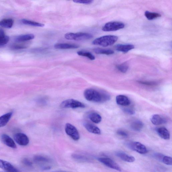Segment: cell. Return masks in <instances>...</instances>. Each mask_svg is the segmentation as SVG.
<instances>
[{
  "mask_svg": "<svg viewBox=\"0 0 172 172\" xmlns=\"http://www.w3.org/2000/svg\"><path fill=\"white\" fill-rule=\"evenodd\" d=\"M84 96L87 100L96 102H103L110 98L107 94L91 89L86 90L84 91Z\"/></svg>",
  "mask_w": 172,
  "mask_h": 172,
  "instance_id": "cell-1",
  "label": "cell"
},
{
  "mask_svg": "<svg viewBox=\"0 0 172 172\" xmlns=\"http://www.w3.org/2000/svg\"><path fill=\"white\" fill-rule=\"evenodd\" d=\"M118 36L115 35H108L102 36L97 38L93 42V44L100 46L103 47L111 46L118 41Z\"/></svg>",
  "mask_w": 172,
  "mask_h": 172,
  "instance_id": "cell-2",
  "label": "cell"
},
{
  "mask_svg": "<svg viewBox=\"0 0 172 172\" xmlns=\"http://www.w3.org/2000/svg\"><path fill=\"white\" fill-rule=\"evenodd\" d=\"M93 36L89 33L79 32L77 33H67L65 35L66 39L76 41H83L92 38Z\"/></svg>",
  "mask_w": 172,
  "mask_h": 172,
  "instance_id": "cell-3",
  "label": "cell"
},
{
  "mask_svg": "<svg viewBox=\"0 0 172 172\" xmlns=\"http://www.w3.org/2000/svg\"><path fill=\"white\" fill-rule=\"evenodd\" d=\"M60 107L62 108H84L85 107V105L81 102L70 99L62 102L61 104Z\"/></svg>",
  "mask_w": 172,
  "mask_h": 172,
  "instance_id": "cell-4",
  "label": "cell"
},
{
  "mask_svg": "<svg viewBox=\"0 0 172 172\" xmlns=\"http://www.w3.org/2000/svg\"><path fill=\"white\" fill-rule=\"evenodd\" d=\"M125 27V25L121 22H111L106 23L102 27V30L105 32L118 30Z\"/></svg>",
  "mask_w": 172,
  "mask_h": 172,
  "instance_id": "cell-5",
  "label": "cell"
},
{
  "mask_svg": "<svg viewBox=\"0 0 172 172\" xmlns=\"http://www.w3.org/2000/svg\"><path fill=\"white\" fill-rule=\"evenodd\" d=\"M65 130L66 133L72 138L73 140L77 141L80 138V135L76 128L70 123L66 124Z\"/></svg>",
  "mask_w": 172,
  "mask_h": 172,
  "instance_id": "cell-6",
  "label": "cell"
},
{
  "mask_svg": "<svg viewBox=\"0 0 172 172\" xmlns=\"http://www.w3.org/2000/svg\"><path fill=\"white\" fill-rule=\"evenodd\" d=\"M98 161L106 166L119 171H121V168L115 162L110 158H100Z\"/></svg>",
  "mask_w": 172,
  "mask_h": 172,
  "instance_id": "cell-7",
  "label": "cell"
},
{
  "mask_svg": "<svg viewBox=\"0 0 172 172\" xmlns=\"http://www.w3.org/2000/svg\"><path fill=\"white\" fill-rule=\"evenodd\" d=\"M129 146L131 149L141 154H145L148 152L146 146L140 142H131L129 143Z\"/></svg>",
  "mask_w": 172,
  "mask_h": 172,
  "instance_id": "cell-8",
  "label": "cell"
},
{
  "mask_svg": "<svg viewBox=\"0 0 172 172\" xmlns=\"http://www.w3.org/2000/svg\"><path fill=\"white\" fill-rule=\"evenodd\" d=\"M14 140L21 146H26L28 145L29 140L27 135L23 133H18L14 136Z\"/></svg>",
  "mask_w": 172,
  "mask_h": 172,
  "instance_id": "cell-9",
  "label": "cell"
},
{
  "mask_svg": "<svg viewBox=\"0 0 172 172\" xmlns=\"http://www.w3.org/2000/svg\"><path fill=\"white\" fill-rule=\"evenodd\" d=\"M0 168L8 172H19V170L11 164L1 159H0Z\"/></svg>",
  "mask_w": 172,
  "mask_h": 172,
  "instance_id": "cell-10",
  "label": "cell"
},
{
  "mask_svg": "<svg viewBox=\"0 0 172 172\" xmlns=\"http://www.w3.org/2000/svg\"><path fill=\"white\" fill-rule=\"evenodd\" d=\"M151 121L152 123L155 125H159L166 123L167 122V120L166 117L158 114L153 115L152 117Z\"/></svg>",
  "mask_w": 172,
  "mask_h": 172,
  "instance_id": "cell-11",
  "label": "cell"
},
{
  "mask_svg": "<svg viewBox=\"0 0 172 172\" xmlns=\"http://www.w3.org/2000/svg\"><path fill=\"white\" fill-rule=\"evenodd\" d=\"M1 140L3 143L8 147L13 149L17 148V146L12 139L9 135L3 134L1 136Z\"/></svg>",
  "mask_w": 172,
  "mask_h": 172,
  "instance_id": "cell-12",
  "label": "cell"
},
{
  "mask_svg": "<svg viewBox=\"0 0 172 172\" xmlns=\"http://www.w3.org/2000/svg\"><path fill=\"white\" fill-rule=\"evenodd\" d=\"M116 102L118 105L127 106H129L131 102L129 98L123 95H119L116 97Z\"/></svg>",
  "mask_w": 172,
  "mask_h": 172,
  "instance_id": "cell-13",
  "label": "cell"
},
{
  "mask_svg": "<svg viewBox=\"0 0 172 172\" xmlns=\"http://www.w3.org/2000/svg\"><path fill=\"white\" fill-rule=\"evenodd\" d=\"M86 129L90 133L94 134H101V131L99 129L92 124L89 122H85L83 124Z\"/></svg>",
  "mask_w": 172,
  "mask_h": 172,
  "instance_id": "cell-14",
  "label": "cell"
},
{
  "mask_svg": "<svg viewBox=\"0 0 172 172\" xmlns=\"http://www.w3.org/2000/svg\"><path fill=\"white\" fill-rule=\"evenodd\" d=\"M54 48L58 49H78L79 46L68 43H57L54 45Z\"/></svg>",
  "mask_w": 172,
  "mask_h": 172,
  "instance_id": "cell-15",
  "label": "cell"
},
{
  "mask_svg": "<svg viewBox=\"0 0 172 172\" xmlns=\"http://www.w3.org/2000/svg\"><path fill=\"white\" fill-rule=\"evenodd\" d=\"M157 133L159 136L164 140H169L170 138L169 131L164 127H161L157 130Z\"/></svg>",
  "mask_w": 172,
  "mask_h": 172,
  "instance_id": "cell-16",
  "label": "cell"
},
{
  "mask_svg": "<svg viewBox=\"0 0 172 172\" xmlns=\"http://www.w3.org/2000/svg\"><path fill=\"white\" fill-rule=\"evenodd\" d=\"M134 46L133 45L131 44H119L117 45L116 46V49L117 50L124 53H126L129 51L134 49Z\"/></svg>",
  "mask_w": 172,
  "mask_h": 172,
  "instance_id": "cell-17",
  "label": "cell"
},
{
  "mask_svg": "<svg viewBox=\"0 0 172 172\" xmlns=\"http://www.w3.org/2000/svg\"><path fill=\"white\" fill-rule=\"evenodd\" d=\"M116 155L123 161L128 162H134L135 160L133 156L128 155L126 153L122 152L117 153Z\"/></svg>",
  "mask_w": 172,
  "mask_h": 172,
  "instance_id": "cell-18",
  "label": "cell"
},
{
  "mask_svg": "<svg viewBox=\"0 0 172 172\" xmlns=\"http://www.w3.org/2000/svg\"><path fill=\"white\" fill-rule=\"evenodd\" d=\"M13 114L12 112H9L0 117V127L6 125Z\"/></svg>",
  "mask_w": 172,
  "mask_h": 172,
  "instance_id": "cell-19",
  "label": "cell"
},
{
  "mask_svg": "<svg viewBox=\"0 0 172 172\" xmlns=\"http://www.w3.org/2000/svg\"><path fill=\"white\" fill-rule=\"evenodd\" d=\"M131 129L135 131H140L143 128L144 124L141 121L135 120L131 123Z\"/></svg>",
  "mask_w": 172,
  "mask_h": 172,
  "instance_id": "cell-20",
  "label": "cell"
},
{
  "mask_svg": "<svg viewBox=\"0 0 172 172\" xmlns=\"http://www.w3.org/2000/svg\"><path fill=\"white\" fill-rule=\"evenodd\" d=\"M35 38L34 35L27 34L17 36L15 40L18 42H24L34 39Z\"/></svg>",
  "mask_w": 172,
  "mask_h": 172,
  "instance_id": "cell-21",
  "label": "cell"
},
{
  "mask_svg": "<svg viewBox=\"0 0 172 172\" xmlns=\"http://www.w3.org/2000/svg\"><path fill=\"white\" fill-rule=\"evenodd\" d=\"M89 118L91 121L95 123H98L102 120L101 116L98 113L91 112L89 115Z\"/></svg>",
  "mask_w": 172,
  "mask_h": 172,
  "instance_id": "cell-22",
  "label": "cell"
},
{
  "mask_svg": "<svg viewBox=\"0 0 172 172\" xmlns=\"http://www.w3.org/2000/svg\"><path fill=\"white\" fill-rule=\"evenodd\" d=\"M14 24V20L12 19H6L2 20L0 21V26L6 28L12 27Z\"/></svg>",
  "mask_w": 172,
  "mask_h": 172,
  "instance_id": "cell-23",
  "label": "cell"
},
{
  "mask_svg": "<svg viewBox=\"0 0 172 172\" xmlns=\"http://www.w3.org/2000/svg\"><path fill=\"white\" fill-rule=\"evenodd\" d=\"M145 15L146 18L149 20H152L157 18L161 17V14L158 13L151 12L146 11L145 13Z\"/></svg>",
  "mask_w": 172,
  "mask_h": 172,
  "instance_id": "cell-24",
  "label": "cell"
},
{
  "mask_svg": "<svg viewBox=\"0 0 172 172\" xmlns=\"http://www.w3.org/2000/svg\"><path fill=\"white\" fill-rule=\"evenodd\" d=\"M93 50L95 53L98 54H104L109 55L112 54L114 53V51L109 49H95Z\"/></svg>",
  "mask_w": 172,
  "mask_h": 172,
  "instance_id": "cell-25",
  "label": "cell"
},
{
  "mask_svg": "<svg viewBox=\"0 0 172 172\" xmlns=\"http://www.w3.org/2000/svg\"><path fill=\"white\" fill-rule=\"evenodd\" d=\"M22 23L23 24L31 26L38 27H43L45 26V25L30 20H28L26 19H23L22 20Z\"/></svg>",
  "mask_w": 172,
  "mask_h": 172,
  "instance_id": "cell-26",
  "label": "cell"
},
{
  "mask_svg": "<svg viewBox=\"0 0 172 172\" xmlns=\"http://www.w3.org/2000/svg\"><path fill=\"white\" fill-rule=\"evenodd\" d=\"M77 53L79 56L86 57L91 60H94L95 59V57L93 54L90 53L86 52V51H79Z\"/></svg>",
  "mask_w": 172,
  "mask_h": 172,
  "instance_id": "cell-27",
  "label": "cell"
},
{
  "mask_svg": "<svg viewBox=\"0 0 172 172\" xmlns=\"http://www.w3.org/2000/svg\"><path fill=\"white\" fill-rule=\"evenodd\" d=\"M116 68L120 72L125 73L127 71L129 67L128 64L126 63H124L117 65Z\"/></svg>",
  "mask_w": 172,
  "mask_h": 172,
  "instance_id": "cell-28",
  "label": "cell"
},
{
  "mask_svg": "<svg viewBox=\"0 0 172 172\" xmlns=\"http://www.w3.org/2000/svg\"><path fill=\"white\" fill-rule=\"evenodd\" d=\"M34 160L37 162H49L50 160L47 157L42 156H36L34 157Z\"/></svg>",
  "mask_w": 172,
  "mask_h": 172,
  "instance_id": "cell-29",
  "label": "cell"
},
{
  "mask_svg": "<svg viewBox=\"0 0 172 172\" xmlns=\"http://www.w3.org/2000/svg\"><path fill=\"white\" fill-rule=\"evenodd\" d=\"M72 157L73 158L79 160L85 161V162L89 161V159L87 157L80 155L73 154Z\"/></svg>",
  "mask_w": 172,
  "mask_h": 172,
  "instance_id": "cell-30",
  "label": "cell"
},
{
  "mask_svg": "<svg viewBox=\"0 0 172 172\" xmlns=\"http://www.w3.org/2000/svg\"><path fill=\"white\" fill-rule=\"evenodd\" d=\"M163 162L167 165L171 166L172 165V158L169 156H164L162 158Z\"/></svg>",
  "mask_w": 172,
  "mask_h": 172,
  "instance_id": "cell-31",
  "label": "cell"
},
{
  "mask_svg": "<svg viewBox=\"0 0 172 172\" xmlns=\"http://www.w3.org/2000/svg\"><path fill=\"white\" fill-rule=\"evenodd\" d=\"M93 2L94 1L92 0H74V1H73V2L76 3L86 5L90 4Z\"/></svg>",
  "mask_w": 172,
  "mask_h": 172,
  "instance_id": "cell-32",
  "label": "cell"
},
{
  "mask_svg": "<svg viewBox=\"0 0 172 172\" xmlns=\"http://www.w3.org/2000/svg\"><path fill=\"white\" fill-rule=\"evenodd\" d=\"M9 36H6L4 38H0V46H4L9 41Z\"/></svg>",
  "mask_w": 172,
  "mask_h": 172,
  "instance_id": "cell-33",
  "label": "cell"
},
{
  "mask_svg": "<svg viewBox=\"0 0 172 172\" xmlns=\"http://www.w3.org/2000/svg\"><path fill=\"white\" fill-rule=\"evenodd\" d=\"M117 133L120 136L124 138H127L128 136V134L127 132L122 129H119L117 131Z\"/></svg>",
  "mask_w": 172,
  "mask_h": 172,
  "instance_id": "cell-34",
  "label": "cell"
},
{
  "mask_svg": "<svg viewBox=\"0 0 172 172\" xmlns=\"http://www.w3.org/2000/svg\"><path fill=\"white\" fill-rule=\"evenodd\" d=\"M123 111L126 114L129 115H134L135 114V111L134 110L131 108H125L123 109Z\"/></svg>",
  "mask_w": 172,
  "mask_h": 172,
  "instance_id": "cell-35",
  "label": "cell"
},
{
  "mask_svg": "<svg viewBox=\"0 0 172 172\" xmlns=\"http://www.w3.org/2000/svg\"><path fill=\"white\" fill-rule=\"evenodd\" d=\"M11 48L14 50H19L26 48V47L24 45H16L12 46Z\"/></svg>",
  "mask_w": 172,
  "mask_h": 172,
  "instance_id": "cell-36",
  "label": "cell"
},
{
  "mask_svg": "<svg viewBox=\"0 0 172 172\" xmlns=\"http://www.w3.org/2000/svg\"><path fill=\"white\" fill-rule=\"evenodd\" d=\"M23 163L27 166H31L32 165V163L30 160L27 159H25L23 161Z\"/></svg>",
  "mask_w": 172,
  "mask_h": 172,
  "instance_id": "cell-37",
  "label": "cell"
},
{
  "mask_svg": "<svg viewBox=\"0 0 172 172\" xmlns=\"http://www.w3.org/2000/svg\"><path fill=\"white\" fill-rule=\"evenodd\" d=\"M142 84H144V85L153 86L156 85V83L155 82H140Z\"/></svg>",
  "mask_w": 172,
  "mask_h": 172,
  "instance_id": "cell-38",
  "label": "cell"
},
{
  "mask_svg": "<svg viewBox=\"0 0 172 172\" xmlns=\"http://www.w3.org/2000/svg\"><path fill=\"white\" fill-rule=\"evenodd\" d=\"M6 35L5 33L2 28H0V38H4Z\"/></svg>",
  "mask_w": 172,
  "mask_h": 172,
  "instance_id": "cell-39",
  "label": "cell"
},
{
  "mask_svg": "<svg viewBox=\"0 0 172 172\" xmlns=\"http://www.w3.org/2000/svg\"><path fill=\"white\" fill-rule=\"evenodd\" d=\"M51 167L50 166H46L43 167L42 169L45 170H49L51 169Z\"/></svg>",
  "mask_w": 172,
  "mask_h": 172,
  "instance_id": "cell-40",
  "label": "cell"
},
{
  "mask_svg": "<svg viewBox=\"0 0 172 172\" xmlns=\"http://www.w3.org/2000/svg\"><path fill=\"white\" fill-rule=\"evenodd\" d=\"M53 172H68L62 171H53Z\"/></svg>",
  "mask_w": 172,
  "mask_h": 172,
  "instance_id": "cell-41",
  "label": "cell"
}]
</instances>
